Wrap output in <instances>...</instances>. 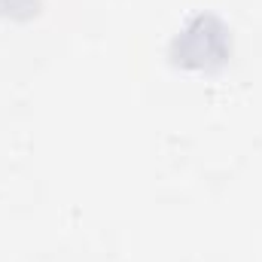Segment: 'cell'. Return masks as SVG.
Here are the masks:
<instances>
[{
  "label": "cell",
  "instance_id": "obj_1",
  "mask_svg": "<svg viewBox=\"0 0 262 262\" xmlns=\"http://www.w3.org/2000/svg\"><path fill=\"white\" fill-rule=\"evenodd\" d=\"M168 55L183 70H220L232 55V28L216 12H195L171 37Z\"/></svg>",
  "mask_w": 262,
  "mask_h": 262
},
{
  "label": "cell",
  "instance_id": "obj_2",
  "mask_svg": "<svg viewBox=\"0 0 262 262\" xmlns=\"http://www.w3.org/2000/svg\"><path fill=\"white\" fill-rule=\"evenodd\" d=\"M40 9V0H0V15L12 18H28Z\"/></svg>",
  "mask_w": 262,
  "mask_h": 262
}]
</instances>
